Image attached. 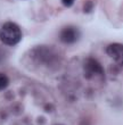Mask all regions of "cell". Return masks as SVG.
<instances>
[{"label": "cell", "instance_id": "3", "mask_svg": "<svg viewBox=\"0 0 123 125\" xmlns=\"http://www.w3.org/2000/svg\"><path fill=\"white\" fill-rule=\"evenodd\" d=\"M59 40L65 44H72L75 43L78 40L80 39L81 32L77 26L73 25H68V26L63 27L59 31Z\"/></svg>", "mask_w": 123, "mask_h": 125}, {"label": "cell", "instance_id": "8", "mask_svg": "<svg viewBox=\"0 0 123 125\" xmlns=\"http://www.w3.org/2000/svg\"><path fill=\"white\" fill-rule=\"evenodd\" d=\"M5 60V51L2 49H0V64Z\"/></svg>", "mask_w": 123, "mask_h": 125}, {"label": "cell", "instance_id": "2", "mask_svg": "<svg viewBox=\"0 0 123 125\" xmlns=\"http://www.w3.org/2000/svg\"><path fill=\"white\" fill-rule=\"evenodd\" d=\"M83 71L86 79L91 80L95 76H104V68L95 58L89 57L83 62Z\"/></svg>", "mask_w": 123, "mask_h": 125}, {"label": "cell", "instance_id": "1", "mask_svg": "<svg viewBox=\"0 0 123 125\" xmlns=\"http://www.w3.org/2000/svg\"><path fill=\"white\" fill-rule=\"evenodd\" d=\"M22 30L18 24L14 22H6L0 27V41L6 46H16L22 40Z\"/></svg>", "mask_w": 123, "mask_h": 125}, {"label": "cell", "instance_id": "9", "mask_svg": "<svg viewBox=\"0 0 123 125\" xmlns=\"http://www.w3.org/2000/svg\"><path fill=\"white\" fill-rule=\"evenodd\" d=\"M56 125H60V124H56Z\"/></svg>", "mask_w": 123, "mask_h": 125}, {"label": "cell", "instance_id": "5", "mask_svg": "<svg viewBox=\"0 0 123 125\" xmlns=\"http://www.w3.org/2000/svg\"><path fill=\"white\" fill-rule=\"evenodd\" d=\"M9 85V77L3 74V73H0V91L7 89Z\"/></svg>", "mask_w": 123, "mask_h": 125}, {"label": "cell", "instance_id": "6", "mask_svg": "<svg viewBox=\"0 0 123 125\" xmlns=\"http://www.w3.org/2000/svg\"><path fill=\"white\" fill-rule=\"evenodd\" d=\"M93 9V2L92 1H86L84 6H83V11L86 14L91 13V10Z\"/></svg>", "mask_w": 123, "mask_h": 125}, {"label": "cell", "instance_id": "4", "mask_svg": "<svg viewBox=\"0 0 123 125\" xmlns=\"http://www.w3.org/2000/svg\"><path fill=\"white\" fill-rule=\"evenodd\" d=\"M106 53L117 65L123 66V43H111L106 48Z\"/></svg>", "mask_w": 123, "mask_h": 125}, {"label": "cell", "instance_id": "7", "mask_svg": "<svg viewBox=\"0 0 123 125\" xmlns=\"http://www.w3.org/2000/svg\"><path fill=\"white\" fill-rule=\"evenodd\" d=\"M62 1V3H63L65 7H71V6H73V3L75 0H60Z\"/></svg>", "mask_w": 123, "mask_h": 125}]
</instances>
